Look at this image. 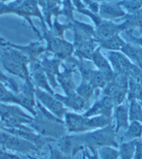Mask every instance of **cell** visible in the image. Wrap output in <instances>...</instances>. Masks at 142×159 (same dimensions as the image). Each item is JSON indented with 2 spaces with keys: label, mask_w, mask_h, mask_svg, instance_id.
I'll list each match as a JSON object with an SVG mask.
<instances>
[{
  "label": "cell",
  "mask_w": 142,
  "mask_h": 159,
  "mask_svg": "<svg viewBox=\"0 0 142 159\" xmlns=\"http://www.w3.org/2000/svg\"><path fill=\"white\" fill-rule=\"evenodd\" d=\"M86 140L93 146H117L114 140V133L110 126L87 135Z\"/></svg>",
  "instance_id": "1"
},
{
  "label": "cell",
  "mask_w": 142,
  "mask_h": 159,
  "mask_svg": "<svg viewBox=\"0 0 142 159\" xmlns=\"http://www.w3.org/2000/svg\"><path fill=\"white\" fill-rule=\"evenodd\" d=\"M36 96L40 101H41L42 104L56 116L62 117L64 114L65 109L63 107V104L57 98H53L52 96L39 89L36 90Z\"/></svg>",
  "instance_id": "2"
},
{
  "label": "cell",
  "mask_w": 142,
  "mask_h": 159,
  "mask_svg": "<svg viewBox=\"0 0 142 159\" xmlns=\"http://www.w3.org/2000/svg\"><path fill=\"white\" fill-rule=\"evenodd\" d=\"M109 58L112 66L118 73L127 74L132 70V65L126 57L121 53L116 52H110Z\"/></svg>",
  "instance_id": "3"
},
{
  "label": "cell",
  "mask_w": 142,
  "mask_h": 159,
  "mask_svg": "<svg viewBox=\"0 0 142 159\" xmlns=\"http://www.w3.org/2000/svg\"><path fill=\"white\" fill-rule=\"evenodd\" d=\"M113 101L109 96H106L100 101L96 102L95 104L84 115V117H90L91 115L101 114L110 117L111 112L113 106Z\"/></svg>",
  "instance_id": "4"
},
{
  "label": "cell",
  "mask_w": 142,
  "mask_h": 159,
  "mask_svg": "<svg viewBox=\"0 0 142 159\" xmlns=\"http://www.w3.org/2000/svg\"><path fill=\"white\" fill-rule=\"evenodd\" d=\"M2 140L6 146L20 152H27L31 149H34L36 147L29 142L22 140L21 138L14 136L2 135L1 136Z\"/></svg>",
  "instance_id": "5"
},
{
  "label": "cell",
  "mask_w": 142,
  "mask_h": 159,
  "mask_svg": "<svg viewBox=\"0 0 142 159\" xmlns=\"http://www.w3.org/2000/svg\"><path fill=\"white\" fill-rule=\"evenodd\" d=\"M48 48L61 58H66L67 57H69L73 50L72 45L57 38H53L50 40Z\"/></svg>",
  "instance_id": "6"
},
{
  "label": "cell",
  "mask_w": 142,
  "mask_h": 159,
  "mask_svg": "<svg viewBox=\"0 0 142 159\" xmlns=\"http://www.w3.org/2000/svg\"><path fill=\"white\" fill-rule=\"evenodd\" d=\"M92 59L95 66L98 68L100 72L103 73L107 81L108 82L113 80L114 75L111 69L109 62L100 53V49H98L93 52Z\"/></svg>",
  "instance_id": "7"
},
{
  "label": "cell",
  "mask_w": 142,
  "mask_h": 159,
  "mask_svg": "<svg viewBox=\"0 0 142 159\" xmlns=\"http://www.w3.org/2000/svg\"><path fill=\"white\" fill-rule=\"evenodd\" d=\"M33 126L36 128L38 132L45 135L58 137V136L61 135L62 133H64L63 128L60 126L45 121L37 122V123L33 124Z\"/></svg>",
  "instance_id": "8"
},
{
  "label": "cell",
  "mask_w": 142,
  "mask_h": 159,
  "mask_svg": "<svg viewBox=\"0 0 142 159\" xmlns=\"http://www.w3.org/2000/svg\"><path fill=\"white\" fill-rule=\"evenodd\" d=\"M66 125L70 131L79 132L87 130L84 125L85 118L73 113H67L65 115Z\"/></svg>",
  "instance_id": "9"
},
{
  "label": "cell",
  "mask_w": 142,
  "mask_h": 159,
  "mask_svg": "<svg viewBox=\"0 0 142 159\" xmlns=\"http://www.w3.org/2000/svg\"><path fill=\"white\" fill-rule=\"evenodd\" d=\"M55 96L58 100L75 110H81L86 106V100L75 93L66 97H63L59 95H55Z\"/></svg>",
  "instance_id": "10"
},
{
  "label": "cell",
  "mask_w": 142,
  "mask_h": 159,
  "mask_svg": "<svg viewBox=\"0 0 142 159\" xmlns=\"http://www.w3.org/2000/svg\"><path fill=\"white\" fill-rule=\"evenodd\" d=\"M5 67L13 74L19 75L22 78H28V72L26 68V64L20 63V62L13 60L8 58L5 61Z\"/></svg>",
  "instance_id": "11"
},
{
  "label": "cell",
  "mask_w": 142,
  "mask_h": 159,
  "mask_svg": "<svg viewBox=\"0 0 142 159\" xmlns=\"http://www.w3.org/2000/svg\"><path fill=\"white\" fill-rule=\"evenodd\" d=\"M126 91L127 90H125L118 87L113 82H112L106 87L105 90H104V93L112 99L113 103L119 104L123 101Z\"/></svg>",
  "instance_id": "12"
},
{
  "label": "cell",
  "mask_w": 142,
  "mask_h": 159,
  "mask_svg": "<svg viewBox=\"0 0 142 159\" xmlns=\"http://www.w3.org/2000/svg\"><path fill=\"white\" fill-rule=\"evenodd\" d=\"M115 117L116 119V131H118L119 129L123 128L126 129L128 127V112H127V108L126 106H118L116 110Z\"/></svg>",
  "instance_id": "13"
},
{
  "label": "cell",
  "mask_w": 142,
  "mask_h": 159,
  "mask_svg": "<svg viewBox=\"0 0 142 159\" xmlns=\"http://www.w3.org/2000/svg\"><path fill=\"white\" fill-rule=\"evenodd\" d=\"M110 118L105 115H100L92 119H85L84 125L87 129L93 128L103 127L109 124Z\"/></svg>",
  "instance_id": "14"
},
{
  "label": "cell",
  "mask_w": 142,
  "mask_h": 159,
  "mask_svg": "<svg viewBox=\"0 0 142 159\" xmlns=\"http://www.w3.org/2000/svg\"><path fill=\"white\" fill-rule=\"evenodd\" d=\"M101 45L106 49L118 50L119 49H122V48L125 45V43L117 35H114L112 37L104 39L102 42Z\"/></svg>",
  "instance_id": "15"
},
{
  "label": "cell",
  "mask_w": 142,
  "mask_h": 159,
  "mask_svg": "<svg viewBox=\"0 0 142 159\" xmlns=\"http://www.w3.org/2000/svg\"><path fill=\"white\" fill-rule=\"evenodd\" d=\"M107 82V80L103 73L100 70H93L91 77L90 78V84L93 89L97 87L103 88L105 87Z\"/></svg>",
  "instance_id": "16"
},
{
  "label": "cell",
  "mask_w": 142,
  "mask_h": 159,
  "mask_svg": "<svg viewBox=\"0 0 142 159\" xmlns=\"http://www.w3.org/2000/svg\"><path fill=\"white\" fill-rule=\"evenodd\" d=\"M136 142H129L122 144L121 147V159H132L134 152H135Z\"/></svg>",
  "instance_id": "17"
},
{
  "label": "cell",
  "mask_w": 142,
  "mask_h": 159,
  "mask_svg": "<svg viewBox=\"0 0 142 159\" xmlns=\"http://www.w3.org/2000/svg\"><path fill=\"white\" fill-rule=\"evenodd\" d=\"M142 134V125L137 121H134L128 127L126 134L127 139L140 138Z\"/></svg>",
  "instance_id": "18"
},
{
  "label": "cell",
  "mask_w": 142,
  "mask_h": 159,
  "mask_svg": "<svg viewBox=\"0 0 142 159\" xmlns=\"http://www.w3.org/2000/svg\"><path fill=\"white\" fill-rule=\"evenodd\" d=\"M59 82H61L62 87H63L68 96L74 93V88L75 87H74V84L73 81L71 80L70 75L69 73H65L64 74L59 76Z\"/></svg>",
  "instance_id": "19"
},
{
  "label": "cell",
  "mask_w": 142,
  "mask_h": 159,
  "mask_svg": "<svg viewBox=\"0 0 142 159\" xmlns=\"http://www.w3.org/2000/svg\"><path fill=\"white\" fill-rule=\"evenodd\" d=\"M130 119L131 121H140L142 122V109L137 102L132 101L130 108Z\"/></svg>",
  "instance_id": "20"
},
{
  "label": "cell",
  "mask_w": 142,
  "mask_h": 159,
  "mask_svg": "<svg viewBox=\"0 0 142 159\" xmlns=\"http://www.w3.org/2000/svg\"><path fill=\"white\" fill-rule=\"evenodd\" d=\"M59 64V61L58 60H47L44 62V68L52 82H53L52 78H54V76L58 73Z\"/></svg>",
  "instance_id": "21"
},
{
  "label": "cell",
  "mask_w": 142,
  "mask_h": 159,
  "mask_svg": "<svg viewBox=\"0 0 142 159\" xmlns=\"http://www.w3.org/2000/svg\"><path fill=\"white\" fill-rule=\"evenodd\" d=\"M33 78H34L35 82L39 87L44 88V89L48 91L51 94H53V92L50 88L49 84H47L46 77H45L42 71H41V70H38V71H36L34 73V75H33Z\"/></svg>",
  "instance_id": "22"
},
{
  "label": "cell",
  "mask_w": 142,
  "mask_h": 159,
  "mask_svg": "<svg viewBox=\"0 0 142 159\" xmlns=\"http://www.w3.org/2000/svg\"><path fill=\"white\" fill-rule=\"evenodd\" d=\"M122 51L135 61H140L142 59V51L136 49V48L131 46H129V45H125L122 48Z\"/></svg>",
  "instance_id": "23"
},
{
  "label": "cell",
  "mask_w": 142,
  "mask_h": 159,
  "mask_svg": "<svg viewBox=\"0 0 142 159\" xmlns=\"http://www.w3.org/2000/svg\"><path fill=\"white\" fill-rule=\"evenodd\" d=\"M13 133L16 135L20 136V138H24V139H26V140L32 141L33 143H41V138L36 135L35 134H33V133H32L31 131H27V130H13Z\"/></svg>",
  "instance_id": "24"
},
{
  "label": "cell",
  "mask_w": 142,
  "mask_h": 159,
  "mask_svg": "<svg viewBox=\"0 0 142 159\" xmlns=\"http://www.w3.org/2000/svg\"><path fill=\"white\" fill-rule=\"evenodd\" d=\"M116 29H117V27L113 26V25L111 24H103L100 27V29H99V34H100L101 36H103L104 39L105 38L106 39L114 36L113 34L116 32Z\"/></svg>",
  "instance_id": "25"
},
{
  "label": "cell",
  "mask_w": 142,
  "mask_h": 159,
  "mask_svg": "<svg viewBox=\"0 0 142 159\" xmlns=\"http://www.w3.org/2000/svg\"><path fill=\"white\" fill-rule=\"evenodd\" d=\"M93 90V88L91 84L84 83L78 87V89H77V92L80 97L83 98L85 100H87L92 95Z\"/></svg>",
  "instance_id": "26"
},
{
  "label": "cell",
  "mask_w": 142,
  "mask_h": 159,
  "mask_svg": "<svg viewBox=\"0 0 142 159\" xmlns=\"http://www.w3.org/2000/svg\"><path fill=\"white\" fill-rule=\"evenodd\" d=\"M102 159H117L118 152L109 147H103L100 150Z\"/></svg>",
  "instance_id": "27"
},
{
  "label": "cell",
  "mask_w": 142,
  "mask_h": 159,
  "mask_svg": "<svg viewBox=\"0 0 142 159\" xmlns=\"http://www.w3.org/2000/svg\"><path fill=\"white\" fill-rule=\"evenodd\" d=\"M113 82L122 89L127 90V79L126 74L123 73H117L113 78Z\"/></svg>",
  "instance_id": "28"
},
{
  "label": "cell",
  "mask_w": 142,
  "mask_h": 159,
  "mask_svg": "<svg viewBox=\"0 0 142 159\" xmlns=\"http://www.w3.org/2000/svg\"><path fill=\"white\" fill-rule=\"evenodd\" d=\"M79 68L84 80H90L93 70L91 69L89 65L87 63H82H82L79 64Z\"/></svg>",
  "instance_id": "29"
},
{
  "label": "cell",
  "mask_w": 142,
  "mask_h": 159,
  "mask_svg": "<svg viewBox=\"0 0 142 159\" xmlns=\"http://www.w3.org/2000/svg\"><path fill=\"white\" fill-rule=\"evenodd\" d=\"M135 159H142V143L140 141L136 142Z\"/></svg>",
  "instance_id": "30"
},
{
  "label": "cell",
  "mask_w": 142,
  "mask_h": 159,
  "mask_svg": "<svg viewBox=\"0 0 142 159\" xmlns=\"http://www.w3.org/2000/svg\"><path fill=\"white\" fill-rule=\"evenodd\" d=\"M55 159H70V158L64 157V156H62L61 154H58L55 157Z\"/></svg>",
  "instance_id": "31"
},
{
  "label": "cell",
  "mask_w": 142,
  "mask_h": 159,
  "mask_svg": "<svg viewBox=\"0 0 142 159\" xmlns=\"http://www.w3.org/2000/svg\"><path fill=\"white\" fill-rule=\"evenodd\" d=\"M90 159H98V158L97 156L95 155V156H93V157H91V158H90Z\"/></svg>",
  "instance_id": "32"
}]
</instances>
